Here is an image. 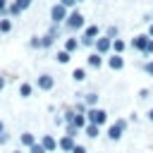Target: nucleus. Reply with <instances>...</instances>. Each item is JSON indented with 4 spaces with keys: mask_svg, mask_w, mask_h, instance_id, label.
<instances>
[{
    "mask_svg": "<svg viewBox=\"0 0 153 153\" xmlns=\"http://www.w3.org/2000/svg\"><path fill=\"white\" fill-rule=\"evenodd\" d=\"M67 17H69V12H67V7H65V5H60V2H57V5H53V7H50V22H53V24H65V22H67Z\"/></svg>",
    "mask_w": 153,
    "mask_h": 153,
    "instance_id": "39448f33",
    "label": "nucleus"
},
{
    "mask_svg": "<svg viewBox=\"0 0 153 153\" xmlns=\"http://www.w3.org/2000/svg\"><path fill=\"white\" fill-rule=\"evenodd\" d=\"M41 146L50 153V151H55V148H57V139H55V136H50V134H45V136L41 139Z\"/></svg>",
    "mask_w": 153,
    "mask_h": 153,
    "instance_id": "ddd939ff",
    "label": "nucleus"
},
{
    "mask_svg": "<svg viewBox=\"0 0 153 153\" xmlns=\"http://www.w3.org/2000/svg\"><path fill=\"white\" fill-rule=\"evenodd\" d=\"M7 139H10V136H7L5 131H2V134H0V143H7Z\"/></svg>",
    "mask_w": 153,
    "mask_h": 153,
    "instance_id": "e433bc0d",
    "label": "nucleus"
},
{
    "mask_svg": "<svg viewBox=\"0 0 153 153\" xmlns=\"http://www.w3.org/2000/svg\"><path fill=\"white\" fill-rule=\"evenodd\" d=\"M139 67H141V69H143L148 76H153V60H146V62H141Z\"/></svg>",
    "mask_w": 153,
    "mask_h": 153,
    "instance_id": "5701e85b",
    "label": "nucleus"
},
{
    "mask_svg": "<svg viewBox=\"0 0 153 153\" xmlns=\"http://www.w3.org/2000/svg\"><path fill=\"white\" fill-rule=\"evenodd\" d=\"M29 153H48V151H45V148H43L41 143H33V146L29 148Z\"/></svg>",
    "mask_w": 153,
    "mask_h": 153,
    "instance_id": "bb28decb",
    "label": "nucleus"
},
{
    "mask_svg": "<svg viewBox=\"0 0 153 153\" xmlns=\"http://www.w3.org/2000/svg\"><path fill=\"white\" fill-rule=\"evenodd\" d=\"M74 146H76L74 136H67V134H65V136H62V139L57 141V148H62L65 153H72V151H74Z\"/></svg>",
    "mask_w": 153,
    "mask_h": 153,
    "instance_id": "1a4fd4ad",
    "label": "nucleus"
},
{
    "mask_svg": "<svg viewBox=\"0 0 153 153\" xmlns=\"http://www.w3.org/2000/svg\"><path fill=\"white\" fill-rule=\"evenodd\" d=\"M112 41H115V38H110V36H100V38L96 41V45H93L96 53H100L103 57L110 55V53H112Z\"/></svg>",
    "mask_w": 153,
    "mask_h": 153,
    "instance_id": "423d86ee",
    "label": "nucleus"
},
{
    "mask_svg": "<svg viewBox=\"0 0 153 153\" xmlns=\"http://www.w3.org/2000/svg\"><path fill=\"white\" fill-rule=\"evenodd\" d=\"M72 153H86V148H84V146H79V143H76V146H74V151H72Z\"/></svg>",
    "mask_w": 153,
    "mask_h": 153,
    "instance_id": "f704fd0d",
    "label": "nucleus"
},
{
    "mask_svg": "<svg viewBox=\"0 0 153 153\" xmlns=\"http://www.w3.org/2000/svg\"><path fill=\"white\" fill-rule=\"evenodd\" d=\"M2 86H5V79H2V76H0V88H2Z\"/></svg>",
    "mask_w": 153,
    "mask_h": 153,
    "instance_id": "a19ab883",
    "label": "nucleus"
},
{
    "mask_svg": "<svg viewBox=\"0 0 153 153\" xmlns=\"http://www.w3.org/2000/svg\"><path fill=\"white\" fill-rule=\"evenodd\" d=\"M2 129H5V127H2V122H0V134H2Z\"/></svg>",
    "mask_w": 153,
    "mask_h": 153,
    "instance_id": "79ce46f5",
    "label": "nucleus"
},
{
    "mask_svg": "<svg viewBox=\"0 0 153 153\" xmlns=\"http://www.w3.org/2000/svg\"><path fill=\"white\" fill-rule=\"evenodd\" d=\"M5 2H7V0H0V12H5Z\"/></svg>",
    "mask_w": 153,
    "mask_h": 153,
    "instance_id": "58836bf2",
    "label": "nucleus"
},
{
    "mask_svg": "<svg viewBox=\"0 0 153 153\" xmlns=\"http://www.w3.org/2000/svg\"><path fill=\"white\" fill-rule=\"evenodd\" d=\"M55 43V38L50 36V33H45V36H41V48H50Z\"/></svg>",
    "mask_w": 153,
    "mask_h": 153,
    "instance_id": "412c9836",
    "label": "nucleus"
},
{
    "mask_svg": "<svg viewBox=\"0 0 153 153\" xmlns=\"http://www.w3.org/2000/svg\"><path fill=\"white\" fill-rule=\"evenodd\" d=\"M139 98H141V100H148V98H151V88H141V91H139Z\"/></svg>",
    "mask_w": 153,
    "mask_h": 153,
    "instance_id": "c85d7f7f",
    "label": "nucleus"
},
{
    "mask_svg": "<svg viewBox=\"0 0 153 153\" xmlns=\"http://www.w3.org/2000/svg\"><path fill=\"white\" fill-rule=\"evenodd\" d=\"M60 5H65V7L69 10V7H74V5H76V0H60Z\"/></svg>",
    "mask_w": 153,
    "mask_h": 153,
    "instance_id": "473e14b6",
    "label": "nucleus"
},
{
    "mask_svg": "<svg viewBox=\"0 0 153 153\" xmlns=\"http://www.w3.org/2000/svg\"><path fill=\"white\" fill-rule=\"evenodd\" d=\"M14 5H17V7H19L22 12H24V10H26V7L31 5V0H14Z\"/></svg>",
    "mask_w": 153,
    "mask_h": 153,
    "instance_id": "cd10ccee",
    "label": "nucleus"
},
{
    "mask_svg": "<svg viewBox=\"0 0 153 153\" xmlns=\"http://www.w3.org/2000/svg\"><path fill=\"white\" fill-rule=\"evenodd\" d=\"M141 22H143V24H153V12H146V14L141 17Z\"/></svg>",
    "mask_w": 153,
    "mask_h": 153,
    "instance_id": "7c9ffc66",
    "label": "nucleus"
},
{
    "mask_svg": "<svg viewBox=\"0 0 153 153\" xmlns=\"http://www.w3.org/2000/svg\"><path fill=\"white\" fill-rule=\"evenodd\" d=\"M127 127H129V120L120 117V120H115V122H112V124L105 129V134H108V139H110V141H120V139L124 136Z\"/></svg>",
    "mask_w": 153,
    "mask_h": 153,
    "instance_id": "f257e3e1",
    "label": "nucleus"
},
{
    "mask_svg": "<svg viewBox=\"0 0 153 153\" xmlns=\"http://www.w3.org/2000/svg\"><path fill=\"white\" fill-rule=\"evenodd\" d=\"M146 117H148V120H151V122H153V108H151V110H148V112H146Z\"/></svg>",
    "mask_w": 153,
    "mask_h": 153,
    "instance_id": "4c0bfd02",
    "label": "nucleus"
},
{
    "mask_svg": "<svg viewBox=\"0 0 153 153\" xmlns=\"http://www.w3.org/2000/svg\"><path fill=\"white\" fill-rule=\"evenodd\" d=\"M36 84H38V88H41V91H50V88L55 86V79H53L50 74H41Z\"/></svg>",
    "mask_w": 153,
    "mask_h": 153,
    "instance_id": "9d476101",
    "label": "nucleus"
},
{
    "mask_svg": "<svg viewBox=\"0 0 153 153\" xmlns=\"http://www.w3.org/2000/svg\"><path fill=\"white\" fill-rule=\"evenodd\" d=\"M12 29V22L10 19H0V33H7Z\"/></svg>",
    "mask_w": 153,
    "mask_h": 153,
    "instance_id": "393cba45",
    "label": "nucleus"
},
{
    "mask_svg": "<svg viewBox=\"0 0 153 153\" xmlns=\"http://www.w3.org/2000/svg\"><path fill=\"white\" fill-rule=\"evenodd\" d=\"M100 38V26H96V24H88L86 29H84V33H81V45H96V41Z\"/></svg>",
    "mask_w": 153,
    "mask_h": 153,
    "instance_id": "7ed1b4c3",
    "label": "nucleus"
},
{
    "mask_svg": "<svg viewBox=\"0 0 153 153\" xmlns=\"http://www.w3.org/2000/svg\"><path fill=\"white\" fill-rule=\"evenodd\" d=\"M86 120H88L91 124L103 127V124L108 122V112H105L103 108H88V110H86Z\"/></svg>",
    "mask_w": 153,
    "mask_h": 153,
    "instance_id": "20e7f679",
    "label": "nucleus"
},
{
    "mask_svg": "<svg viewBox=\"0 0 153 153\" xmlns=\"http://www.w3.org/2000/svg\"><path fill=\"white\" fill-rule=\"evenodd\" d=\"M141 55H143V57H151V55H153V38L148 41V45H146V53H141Z\"/></svg>",
    "mask_w": 153,
    "mask_h": 153,
    "instance_id": "c756f323",
    "label": "nucleus"
},
{
    "mask_svg": "<svg viewBox=\"0 0 153 153\" xmlns=\"http://www.w3.org/2000/svg\"><path fill=\"white\" fill-rule=\"evenodd\" d=\"M29 45H31V48H41V38H38V36H33V38L29 41Z\"/></svg>",
    "mask_w": 153,
    "mask_h": 153,
    "instance_id": "2f4dec72",
    "label": "nucleus"
},
{
    "mask_svg": "<svg viewBox=\"0 0 153 153\" xmlns=\"http://www.w3.org/2000/svg\"><path fill=\"white\" fill-rule=\"evenodd\" d=\"M69 60H72V53H67V50H60V53H57V62H60V65H67Z\"/></svg>",
    "mask_w": 153,
    "mask_h": 153,
    "instance_id": "6ab92c4d",
    "label": "nucleus"
},
{
    "mask_svg": "<svg viewBox=\"0 0 153 153\" xmlns=\"http://www.w3.org/2000/svg\"><path fill=\"white\" fill-rule=\"evenodd\" d=\"M148 36L153 38V24H148Z\"/></svg>",
    "mask_w": 153,
    "mask_h": 153,
    "instance_id": "ea45409f",
    "label": "nucleus"
},
{
    "mask_svg": "<svg viewBox=\"0 0 153 153\" xmlns=\"http://www.w3.org/2000/svg\"><path fill=\"white\" fill-rule=\"evenodd\" d=\"M19 141H22V146H29V148L36 143V139H33V134H31V131H24V134L19 136Z\"/></svg>",
    "mask_w": 153,
    "mask_h": 153,
    "instance_id": "a211bd4d",
    "label": "nucleus"
},
{
    "mask_svg": "<svg viewBox=\"0 0 153 153\" xmlns=\"http://www.w3.org/2000/svg\"><path fill=\"white\" fill-rule=\"evenodd\" d=\"M129 122H139V112H131L129 115Z\"/></svg>",
    "mask_w": 153,
    "mask_h": 153,
    "instance_id": "c9c22d12",
    "label": "nucleus"
},
{
    "mask_svg": "<svg viewBox=\"0 0 153 153\" xmlns=\"http://www.w3.org/2000/svg\"><path fill=\"white\" fill-rule=\"evenodd\" d=\"M105 36H110V38H120V31H117V26H108V29H105Z\"/></svg>",
    "mask_w": 153,
    "mask_h": 153,
    "instance_id": "a878e982",
    "label": "nucleus"
},
{
    "mask_svg": "<svg viewBox=\"0 0 153 153\" xmlns=\"http://www.w3.org/2000/svg\"><path fill=\"white\" fill-rule=\"evenodd\" d=\"M86 65H88L91 69H100V67H103V55L93 50V53L88 55V60H86Z\"/></svg>",
    "mask_w": 153,
    "mask_h": 153,
    "instance_id": "9b49d317",
    "label": "nucleus"
},
{
    "mask_svg": "<svg viewBox=\"0 0 153 153\" xmlns=\"http://www.w3.org/2000/svg\"><path fill=\"white\" fill-rule=\"evenodd\" d=\"M98 93H81V100L86 103V108H98Z\"/></svg>",
    "mask_w": 153,
    "mask_h": 153,
    "instance_id": "2eb2a0df",
    "label": "nucleus"
},
{
    "mask_svg": "<svg viewBox=\"0 0 153 153\" xmlns=\"http://www.w3.org/2000/svg\"><path fill=\"white\" fill-rule=\"evenodd\" d=\"M148 41H151V36H148V33H139V36H134V38H131V43H129V45H131L134 50H139V53H146Z\"/></svg>",
    "mask_w": 153,
    "mask_h": 153,
    "instance_id": "0eeeda50",
    "label": "nucleus"
},
{
    "mask_svg": "<svg viewBox=\"0 0 153 153\" xmlns=\"http://www.w3.org/2000/svg\"><path fill=\"white\" fill-rule=\"evenodd\" d=\"M14 153H22V151H14Z\"/></svg>",
    "mask_w": 153,
    "mask_h": 153,
    "instance_id": "37998d69",
    "label": "nucleus"
},
{
    "mask_svg": "<svg viewBox=\"0 0 153 153\" xmlns=\"http://www.w3.org/2000/svg\"><path fill=\"white\" fill-rule=\"evenodd\" d=\"M108 67H110L112 72H120V69H124V55L110 53V55H108Z\"/></svg>",
    "mask_w": 153,
    "mask_h": 153,
    "instance_id": "6e6552de",
    "label": "nucleus"
},
{
    "mask_svg": "<svg viewBox=\"0 0 153 153\" xmlns=\"http://www.w3.org/2000/svg\"><path fill=\"white\" fill-rule=\"evenodd\" d=\"M79 48H81V41H79V38H74V36L65 38V50H67V53H76Z\"/></svg>",
    "mask_w": 153,
    "mask_h": 153,
    "instance_id": "f8f14e48",
    "label": "nucleus"
},
{
    "mask_svg": "<svg viewBox=\"0 0 153 153\" xmlns=\"http://www.w3.org/2000/svg\"><path fill=\"white\" fill-rule=\"evenodd\" d=\"M65 29H67V31H81V29H86L84 14H81L79 10H72L69 17H67V22H65Z\"/></svg>",
    "mask_w": 153,
    "mask_h": 153,
    "instance_id": "f03ea898",
    "label": "nucleus"
},
{
    "mask_svg": "<svg viewBox=\"0 0 153 153\" xmlns=\"http://www.w3.org/2000/svg\"><path fill=\"white\" fill-rule=\"evenodd\" d=\"M65 134H67V136H74V139H76V134H79V129H76L74 124H65Z\"/></svg>",
    "mask_w": 153,
    "mask_h": 153,
    "instance_id": "b1692460",
    "label": "nucleus"
},
{
    "mask_svg": "<svg viewBox=\"0 0 153 153\" xmlns=\"http://www.w3.org/2000/svg\"><path fill=\"white\" fill-rule=\"evenodd\" d=\"M84 131H86V136H88V139H98V136H100V127H98V124H91V122L86 124V129H84Z\"/></svg>",
    "mask_w": 153,
    "mask_h": 153,
    "instance_id": "f3484780",
    "label": "nucleus"
},
{
    "mask_svg": "<svg viewBox=\"0 0 153 153\" xmlns=\"http://www.w3.org/2000/svg\"><path fill=\"white\" fill-rule=\"evenodd\" d=\"M72 124L81 131V129H86V124H88V120H86V115H81V112H76L74 115V120H72Z\"/></svg>",
    "mask_w": 153,
    "mask_h": 153,
    "instance_id": "dca6fc26",
    "label": "nucleus"
},
{
    "mask_svg": "<svg viewBox=\"0 0 153 153\" xmlns=\"http://www.w3.org/2000/svg\"><path fill=\"white\" fill-rule=\"evenodd\" d=\"M129 48V43L124 41V38H115L112 41V53H117V55H124V50Z\"/></svg>",
    "mask_w": 153,
    "mask_h": 153,
    "instance_id": "4468645a",
    "label": "nucleus"
},
{
    "mask_svg": "<svg viewBox=\"0 0 153 153\" xmlns=\"http://www.w3.org/2000/svg\"><path fill=\"white\" fill-rule=\"evenodd\" d=\"M10 14H22V10H19V7L12 2V5H10Z\"/></svg>",
    "mask_w": 153,
    "mask_h": 153,
    "instance_id": "72a5a7b5",
    "label": "nucleus"
},
{
    "mask_svg": "<svg viewBox=\"0 0 153 153\" xmlns=\"http://www.w3.org/2000/svg\"><path fill=\"white\" fill-rule=\"evenodd\" d=\"M31 91H33V86H31V84H22V86H19V96H22V98H29V96H31Z\"/></svg>",
    "mask_w": 153,
    "mask_h": 153,
    "instance_id": "aec40b11",
    "label": "nucleus"
},
{
    "mask_svg": "<svg viewBox=\"0 0 153 153\" xmlns=\"http://www.w3.org/2000/svg\"><path fill=\"white\" fill-rule=\"evenodd\" d=\"M72 79H74V81H84V79H86V69H81V67L74 69V72H72Z\"/></svg>",
    "mask_w": 153,
    "mask_h": 153,
    "instance_id": "4be33fe9",
    "label": "nucleus"
}]
</instances>
